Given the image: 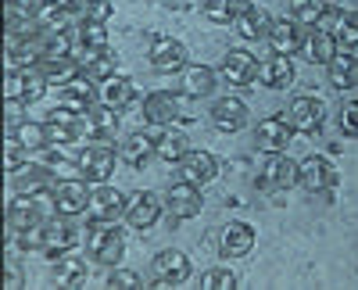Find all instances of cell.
<instances>
[{
	"mask_svg": "<svg viewBox=\"0 0 358 290\" xmlns=\"http://www.w3.org/2000/svg\"><path fill=\"white\" fill-rule=\"evenodd\" d=\"M57 215L54 205V190H40V194H15L11 205H8V229H29L36 222H47Z\"/></svg>",
	"mask_w": 358,
	"mask_h": 290,
	"instance_id": "6da1fadb",
	"label": "cell"
},
{
	"mask_svg": "<svg viewBox=\"0 0 358 290\" xmlns=\"http://www.w3.org/2000/svg\"><path fill=\"white\" fill-rule=\"evenodd\" d=\"M86 247H90V258H94L97 266L115 269L118 262H122V254H126V233H122V229H115L111 222H104V219H94V222H90Z\"/></svg>",
	"mask_w": 358,
	"mask_h": 290,
	"instance_id": "7a4b0ae2",
	"label": "cell"
},
{
	"mask_svg": "<svg viewBox=\"0 0 358 290\" xmlns=\"http://www.w3.org/2000/svg\"><path fill=\"white\" fill-rule=\"evenodd\" d=\"M115 172V147L108 140H94L79 147L76 154V176L86 183H108V176Z\"/></svg>",
	"mask_w": 358,
	"mask_h": 290,
	"instance_id": "3957f363",
	"label": "cell"
},
{
	"mask_svg": "<svg viewBox=\"0 0 358 290\" xmlns=\"http://www.w3.org/2000/svg\"><path fill=\"white\" fill-rule=\"evenodd\" d=\"M47 75L43 68H8L4 75V97L8 101H22V104H33L47 94Z\"/></svg>",
	"mask_w": 358,
	"mask_h": 290,
	"instance_id": "277c9868",
	"label": "cell"
},
{
	"mask_svg": "<svg viewBox=\"0 0 358 290\" xmlns=\"http://www.w3.org/2000/svg\"><path fill=\"white\" fill-rule=\"evenodd\" d=\"M90 197H94V190H90L86 180H79V176L76 180L65 176V180L54 183V205H57V215H65V219L86 212L90 208Z\"/></svg>",
	"mask_w": 358,
	"mask_h": 290,
	"instance_id": "5b68a950",
	"label": "cell"
},
{
	"mask_svg": "<svg viewBox=\"0 0 358 290\" xmlns=\"http://www.w3.org/2000/svg\"><path fill=\"white\" fill-rule=\"evenodd\" d=\"M187 43L183 40H176V36H158L151 43V68L162 72V75H176V72H183L187 68Z\"/></svg>",
	"mask_w": 358,
	"mask_h": 290,
	"instance_id": "8992f818",
	"label": "cell"
},
{
	"mask_svg": "<svg viewBox=\"0 0 358 290\" xmlns=\"http://www.w3.org/2000/svg\"><path fill=\"white\" fill-rule=\"evenodd\" d=\"M47 126V140L54 143V147H69V143H79V136H83V122H79V111H72L69 104H62V108H54L50 111V119L43 122Z\"/></svg>",
	"mask_w": 358,
	"mask_h": 290,
	"instance_id": "52a82bcc",
	"label": "cell"
},
{
	"mask_svg": "<svg viewBox=\"0 0 358 290\" xmlns=\"http://www.w3.org/2000/svg\"><path fill=\"white\" fill-rule=\"evenodd\" d=\"M143 119H147V126H169V122H176V119H183V101H179L176 94H169V90H155V94H147L143 97Z\"/></svg>",
	"mask_w": 358,
	"mask_h": 290,
	"instance_id": "ba28073f",
	"label": "cell"
},
{
	"mask_svg": "<svg viewBox=\"0 0 358 290\" xmlns=\"http://www.w3.org/2000/svg\"><path fill=\"white\" fill-rule=\"evenodd\" d=\"M219 75H222L229 86H251V82L258 79V61H255V54H251V50H244V47L226 50Z\"/></svg>",
	"mask_w": 358,
	"mask_h": 290,
	"instance_id": "9c48e42d",
	"label": "cell"
},
{
	"mask_svg": "<svg viewBox=\"0 0 358 290\" xmlns=\"http://www.w3.org/2000/svg\"><path fill=\"white\" fill-rule=\"evenodd\" d=\"M162 208H165V201H158V194H151V190H136V194H129L126 222H129L133 229H151V226L162 219Z\"/></svg>",
	"mask_w": 358,
	"mask_h": 290,
	"instance_id": "30bf717a",
	"label": "cell"
},
{
	"mask_svg": "<svg viewBox=\"0 0 358 290\" xmlns=\"http://www.w3.org/2000/svg\"><path fill=\"white\" fill-rule=\"evenodd\" d=\"M301 187L312 194H326L337 187V165L322 154H308L301 161Z\"/></svg>",
	"mask_w": 358,
	"mask_h": 290,
	"instance_id": "8fae6325",
	"label": "cell"
},
{
	"mask_svg": "<svg viewBox=\"0 0 358 290\" xmlns=\"http://www.w3.org/2000/svg\"><path fill=\"white\" fill-rule=\"evenodd\" d=\"M165 208L176 215V219H194L201 208H204V201H201V187L187 183V180H179L165 190Z\"/></svg>",
	"mask_w": 358,
	"mask_h": 290,
	"instance_id": "7c38bea8",
	"label": "cell"
},
{
	"mask_svg": "<svg viewBox=\"0 0 358 290\" xmlns=\"http://www.w3.org/2000/svg\"><path fill=\"white\" fill-rule=\"evenodd\" d=\"M265 187H273V190H294V187H301V161H290V158H283V151L280 154H268V161H265Z\"/></svg>",
	"mask_w": 358,
	"mask_h": 290,
	"instance_id": "4fadbf2b",
	"label": "cell"
},
{
	"mask_svg": "<svg viewBox=\"0 0 358 290\" xmlns=\"http://www.w3.org/2000/svg\"><path fill=\"white\" fill-rule=\"evenodd\" d=\"M155 280L165 283V287H176V283H187L190 280V258L176 247H165L155 254Z\"/></svg>",
	"mask_w": 358,
	"mask_h": 290,
	"instance_id": "5bb4252c",
	"label": "cell"
},
{
	"mask_svg": "<svg viewBox=\"0 0 358 290\" xmlns=\"http://www.w3.org/2000/svg\"><path fill=\"white\" fill-rule=\"evenodd\" d=\"M179 168H183V180L194 183V187H208L219 180V158L212 151H190L183 161H179Z\"/></svg>",
	"mask_w": 358,
	"mask_h": 290,
	"instance_id": "9a60e30c",
	"label": "cell"
},
{
	"mask_svg": "<svg viewBox=\"0 0 358 290\" xmlns=\"http://www.w3.org/2000/svg\"><path fill=\"white\" fill-rule=\"evenodd\" d=\"M212 126L219 133H241L248 126V104L241 97H233V94L229 97H219L212 104Z\"/></svg>",
	"mask_w": 358,
	"mask_h": 290,
	"instance_id": "2e32d148",
	"label": "cell"
},
{
	"mask_svg": "<svg viewBox=\"0 0 358 290\" xmlns=\"http://www.w3.org/2000/svg\"><path fill=\"white\" fill-rule=\"evenodd\" d=\"M72 57L94 82H101V79H108L115 72V50L111 47H76Z\"/></svg>",
	"mask_w": 358,
	"mask_h": 290,
	"instance_id": "e0dca14e",
	"label": "cell"
},
{
	"mask_svg": "<svg viewBox=\"0 0 358 290\" xmlns=\"http://www.w3.org/2000/svg\"><path fill=\"white\" fill-rule=\"evenodd\" d=\"M294 136V126L283 122V119H262L258 129H255V143L262 154H280Z\"/></svg>",
	"mask_w": 358,
	"mask_h": 290,
	"instance_id": "ac0fdd59",
	"label": "cell"
},
{
	"mask_svg": "<svg viewBox=\"0 0 358 290\" xmlns=\"http://www.w3.org/2000/svg\"><path fill=\"white\" fill-rule=\"evenodd\" d=\"M301 43H305V36H301V25H297L294 18H276L273 25H268V50L273 54H297L301 50Z\"/></svg>",
	"mask_w": 358,
	"mask_h": 290,
	"instance_id": "d6986e66",
	"label": "cell"
},
{
	"mask_svg": "<svg viewBox=\"0 0 358 290\" xmlns=\"http://www.w3.org/2000/svg\"><path fill=\"white\" fill-rule=\"evenodd\" d=\"M126 205H129V197L118 190V187H108V183H97L94 197H90V208H94V219H118V215H126Z\"/></svg>",
	"mask_w": 358,
	"mask_h": 290,
	"instance_id": "ffe728a7",
	"label": "cell"
},
{
	"mask_svg": "<svg viewBox=\"0 0 358 290\" xmlns=\"http://www.w3.org/2000/svg\"><path fill=\"white\" fill-rule=\"evenodd\" d=\"M136 97V86H133V79L129 75H118V72H111L108 79H101L97 82V101L104 104V108H126L129 101Z\"/></svg>",
	"mask_w": 358,
	"mask_h": 290,
	"instance_id": "44dd1931",
	"label": "cell"
},
{
	"mask_svg": "<svg viewBox=\"0 0 358 290\" xmlns=\"http://www.w3.org/2000/svg\"><path fill=\"white\" fill-rule=\"evenodd\" d=\"M76 229L72 222H65V215H57V219H47V229H43V254H69L76 251Z\"/></svg>",
	"mask_w": 358,
	"mask_h": 290,
	"instance_id": "7402d4cb",
	"label": "cell"
},
{
	"mask_svg": "<svg viewBox=\"0 0 358 290\" xmlns=\"http://www.w3.org/2000/svg\"><path fill=\"white\" fill-rule=\"evenodd\" d=\"M258 82L265 90H287L294 82V61L287 54H273L265 57V65H258Z\"/></svg>",
	"mask_w": 358,
	"mask_h": 290,
	"instance_id": "603a6c76",
	"label": "cell"
},
{
	"mask_svg": "<svg viewBox=\"0 0 358 290\" xmlns=\"http://www.w3.org/2000/svg\"><path fill=\"white\" fill-rule=\"evenodd\" d=\"M337 54V36L326 33V29H312L305 33V43H301V57L308 65H330Z\"/></svg>",
	"mask_w": 358,
	"mask_h": 290,
	"instance_id": "cb8c5ba5",
	"label": "cell"
},
{
	"mask_svg": "<svg viewBox=\"0 0 358 290\" xmlns=\"http://www.w3.org/2000/svg\"><path fill=\"white\" fill-rule=\"evenodd\" d=\"M322 122H326L322 101H315V97H297V101L290 104V126H294L297 133H315Z\"/></svg>",
	"mask_w": 358,
	"mask_h": 290,
	"instance_id": "d4e9b609",
	"label": "cell"
},
{
	"mask_svg": "<svg viewBox=\"0 0 358 290\" xmlns=\"http://www.w3.org/2000/svg\"><path fill=\"white\" fill-rule=\"evenodd\" d=\"M219 247H222L226 258H244V254H251V247H255V226H251V222H229V226L222 229Z\"/></svg>",
	"mask_w": 358,
	"mask_h": 290,
	"instance_id": "484cf974",
	"label": "cell"
},
{
	"mask_svg": "<svg viewBox=\"0 0 358 290\" xmlns=\"http://www.w3.org/2000/svg\"><path fill=\"white\" fill-rule=\"evenodd\" d=\"M62 104H69L72 111L86 115L90 108L97 104V82L90 75H76L69 86H62Z\"/></svg>",
	"mask_w": 358,
	"mask_h": 290,
	"instance_id": "4316f807",
	"label": "cell"
},
{
	"mask_svg": "<svg viewBox=\"0 0 358 290\" xmlns=\"http://www.w3.org/2000/svg\"><path fill=\"white\" fill-rule=\"evenodd\" d=\"M33 22L43 29V33H62V29H72V25H79V11H72V8H62V4H54V0H43Z\"/></svg>",
	"mask_w": 358,
	"mask_h": 290,
	"instance_id": "83f0119b",
	"label": "cell"
},
{
	"mask_svg": "<svg viewBox=\"0 0 358 290\" xmlns=\"http://www.w3.org/2000/svg\"><path fill=\"white\" fill-rule=\"evenodd\" d=\"M330 86L334 90H351L358 86V57L351 50H337L330 61Z\"/></svg>",
	"mask_w": 358,
	"mask_h": 290,
	"instance_id": "f1b7e54d",
	"label": "cell"
},
{
	"mask_svg": "<svg viewBox=\"0 0 358 290\" xmlns=\"http://www.w3.org/2000/svg\"><path fill=\"white\" fill-rule=\"evenodd\" d=\"M83 126H86V133L94 136V140H108L115 129H118V115H115V108H90L86 115H83Z\"/></svg>",
	"mask_w": 358,
	"mask_h": 290,
	"instance_id": "f546056e",
	"label": "cell"
},
{
	"mask_svg": "<svg viewBox=\"0 0 358 290\" xmlns=\"http://www.w3.org/2000/svg\"><path fill=\"white\" fill-rule=\"evenodd\" d=\"M233 25H236L233 33L241 36V40H262V36H268L265 29L273 25V18H268V15H265L262 8H255V4H251L248 11H241V18H236Z\"/></svg>",
	"mask_w": 358,
	"mask_h": 290,
	"instance_id": "4dcf8cb0",
	"label": "cell"
},
{
	"mask_svg": "<svg viewBox=\"0 0 358 290\" xmlns=\"http://www.w3.org/2000/svg\"><path fill=\"white\" fill-rule=\"evenodd\" d=\"M158 136L162 133H129V140L122 143V158L129 165H143L147 158L158 151Z\"/></svg>",
	"mask_w": 358,
	"mask_h": 290,
	"instance_id": "1f68e13d",
	"label": "cell"
},
{
	"mask_svg": "<svg viewBox=\"0 0 358 290\" xmlns=\"http://www.w3.org/2000/svg\"><path fill=\"white\" fill-rule=\"evenodd\" d=\"M248 8H251V0H204V18L215 25H233Z\"/></svg>",
	"mask_w": 358,
	"mask_h": 290,
	"instance_id": "d6a6232c",
	"label": "cell"
},
{
	"mask_svg": "<svg viewBox=\"0 0 358 290\" xmlns=\"http://www.w3.org/2000/svg\"><path fill=\"white\" fill-rule=\"evenodd\" d=\"M212 90H215V68L190 65V68H187V79H183V94H187V97H208Z\"/></svg>",
	"mask_w": 358,
	"mask_h": 290,
	"instance_id": "836d02e7",
	"label": "cell"
},
{
	"mask_svg": "<svg viewBox=\"0 0 358 290\" xmlns=\"http://www.w3.org/2000/svg\"><path fill=\"white\" fill-rule=\"evenodd\" d=\"M187 133H179V129H169V133H162L158 136V158L162 161H172V165H179V161H183L187 154H190V147H187Z\"/></svg>",
	"mask_w": 358,
	"mask_h": 290,
	"instance_id": "e575fe53",
	"label": "cell"
},
{
	"mask_svg": "<svg viewBox=\"0 0 358 290\" xmlns=\"http://www.w3.org/2000/svg\"><path fill=\"white\" fill-rule=\"evenodd\" d=\"M83 280H86L83 258H76L72 251L57 258V266H54V283H57V287H83Z\"/></svg>",
	"mask_w": 358,
	"mask_h": 290,
	"instance_id": "d590c367",
	"label": "cell"
},
{
	"mask_svg": "<svg viewBox=\"0 0 358 290\" xmlns=\"http://www.w3.org/2000/svg\"><path fill=\"white\" fill-rule=\"evenodd\" d=\"M50 176L54 172L40 161V165H22L18 168V194H40L50 190Z\"/></svg>",
	"mask_w": 358,
	"mask_h": 290,
	"instance_id": "8d00e7d4",
	"label": "cell"
},
{
	"mask_svg": "<svg viewBox=\"0 0 358 290\" xmlns=\"http://www.w3.org/2000/svg\"><path fill=\"white\" fill-rule=\"evenodd\" d=\"M330 8H326V0H290V18L297 25H319L326 22Z\"/></svg>",
	"mask_w": 358,
	"mask_h": 290,
	"instance_id": "74e56055",
	"label": "cell"
},
{
	"mask_svg": "<svg viewBox=\"0 0 358 290\" xmlns=\"http://www.w3.org/2000/svg\"><path fill=\"white\" fill-rule=\"evenodd\" d=\"M40 68H43V75H47L50 86H69V82L83 72L76 57H57V61H43Z\"/></svg>",
	"mask_w": 358,
	"mask_h": 290,
	"instance_id": "f35d334b",
	"label": "cell"
},
{
	"mask_svg": "<svg viewBox=\"0 0 358 290\" xmlns=\"http://www.w3.org/2000/svg\"><path fill=\"white\" fill-rule=\"evenodd\" d=\"M76 54V33L62 29V33H47L43 43V61H57V57H72Z\"/></svg>",
	"mask_w": 358,
	"mask_h": 290,
	"instance_id": "ab89813d",
	"label": "cell"
},
{
	"mask_svg": "<svg viewBox=\"0 0 358 290\" xmlns=\"http://www.w3.org/2000/svg\"><path fill=\"white\" fill-rule=\"evenodd\" d=\"M337 43L344 50H355L358 47V11H341L337 15Z\"/></svg>",
	"mask_w": 358,
	"mask_h": 290,
	"instance_id": "60d3db41",
	"label": "cell"
},
{
	"mask_svg": "<svg viewBox=\"0 0 358 290\" xmlns=\"http://www.w3.org/2000/svg\"><path fill=\"white\" fill-rule=\"evenodd\" d=\"M76 47H108V29L101 22H79L76 25Z\"/></svg>",
	"mask_w": 358,
	"mask_h": 290,
	"instance_id": "b9f144b4",
	"label": "cell"
},
{
	"mask_svg": "<svg viewBox=\"0 0 358 290\" xmlns=\"http://www.w3.org/2000/svg\"><path fill=\"white\" fill-rule=\"evenodd\" d=\"M15 136L25 143V151H43V143H50L47 140V126H40V122H22L18 129H15Z\"/></svg>",
	"mask_w": 358,
	"mask_h": 290,
	"instance_id": "7bdbcfd3",
	"label": "cell"
},
{
	"mask_svg": "<svg viewBox=\"0 0 358 290\" xmlns=\"http://www.w3.org/2000/svg\"><path fill=\"white\" fill-rule=\"evenodd\" d=\"M22 165H25V143L15 133H8V140H4V172H18Z\"/></svg>",
	"mask_w": 358,
	"mask_h": 290,
	"instance_id": "ee69618b",
	"label": "cell"
},
{
	"mask_svg": "<svg viewBox=\"0 0 358 290\" xmlns=\"http://www.w3.org/2000/svg\"><path fill=\"white\" fill-rule=\"evenodd\" d=\"M111 18V0H83L79 4V22H108Z\"/></svg>",
	"mask_w": 358,
	"mask_h": 290,
	"instance_id": "f6af8a7d",
	"label": "cell"
},
{
	"mask_svg": "<svg viewBox=\"0 0 358 290\" xmlns=\"http://www.w3.org/2000/svg\"><path fill=\"white\" fill-rule=\"evenodd\" d=\"M201 287H204V290H233V287H236V276H233L229 269L212 266V269L201 276Z\"/></svg>",
	"mask_w": 358,
	"mask_h": 290,
	"instance_id": "bcb514c9",
	"label": "cell"
},
{
	"mask_svg": "<svg viewBox=\"0 0 358 290\" xmlns=\"http://www.w3.org/2000/svg\"><path fill=\"white\" fill-rule=\"evenodd\" d=\"M104 287H111V290H136V287H143V280H140V273H133V269H111L108 273V280H104Z\"/></svg>",
	"mask_w": 358,
	"mask_h": 290,
	"instance_id": "7dc6e473",
	"label": "cell"
},
{
	"mask_svg": "<svg viewBox=\"0 0 358 290\" xmlns=\"http://www.w3.org/2000/svg\"><path fill=\"white\" fill-rule=\"evenodd\" d=\"M341 133L344 136H358V101H348L341 108Z\"/></svg>",
	"mask_w": 358,
	"mask_h": 290,
	"instance_id": "c3c4849f",
	"label": "cell"
},
{
	"mask_svg": "<svg viewBox=\"0 0 358 290\" xmlns=\"http://www.w3.org/2000/svg\"><path fill=\"white\" fill-rule=\"evenodd\" d=\"M4 115H8V119H4V122H8V133H15V129L25 122V119H22V101H8Z\"/></svg>",
	"mask_w": 358,
	"mask_h": 290,
	"instance_id": "681fc988",
	"label": "cell"
},
{
	"mask_svg": "<svg viewBox=\"0 0 358 290\" xmlns=\"http://www.w3.org/2000/svg\"><path fill=\"white\" fill-rule=\"evenodd\" d=\"M4 287H8V290H18V287H22V273H18L15 266L4 269Z\"/></svg>",
	"mask_w": 358,
	"mask_h": 290,
	"instance_id": "f907efd6",
	"label": "cell"
},
{
	"mask_svg": "<svg viewBox=\"0 0 358 290\" xmlns=\"http://www.w3.org/2000/svg\"><path fill=\"white\" fill-rule=\"evenodd\" d=\"M54 4H62V8H72V11H79V4H83V0H54Z\"/></svg>",
	"mask_w": 358,
	"mask_h": 290,
	"instance_id": "816d5d0a",
	"label": "cell"
}]
</instances>
